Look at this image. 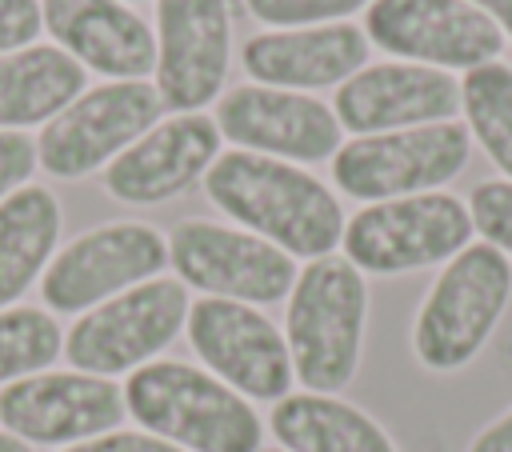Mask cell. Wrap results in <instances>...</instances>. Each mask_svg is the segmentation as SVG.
I'll list each match as a JSON object with an SVG mask.
<instances>
[{"label":"cell","instance_id":"1","mask_svg":"<svg viewBox=\"0 0 512 452\" xmlns=\"http://www.w3.org/2000/svg\"><path fill=\"white\" fill-rule=\"evenodd\" d=\"M200 184L212 208L292 260L332 256L344 236V208L336 192L300 164L228 148L212 160Z\"/></svg>","mask_w":512,"mask_h":452},{"label":"cell","instance_id":"2","mask_svg":"<svg viewBox=\"0 0 512 452\" xmlns=\"http://www.w3.org/2000/svg\"><path fill=\"white\" fill-rule=\"evenodd\" d=\"M124 408L144 432L184 452H260L264 448V424L252 400L232 392L208 368H196L184 360H152L128 372Z\"/></svg>","mask_w":512,"mask_h":452},{"label":"cell","instance_id":"3","mask_svg":"<svg viewBox=\"0 0 512 452\" xmlns=\"http://www.w3.org/2000/svg\"><path fill=\"white\" fill-rule=\"evenodd\" d=\"M364 324L368 284L360 268H352L344 256H320L296 272V284L288 292L284 340L292 376L304 384V392L336 396L352 384L360 368Z\"/></svg>","mask_w":512,"mask_h":452},{"label":"cell","instance_id":"4","mask_svg":"<svg viewBox=\"0 0 512 452\" xmlns=\"http://www.w3.org/2000/svg\"><path fill=\"white\" fill-rule=\"evenodd\" d=\"M512 300V260L492 244H468L456 252L412 320V352L428 372H456L496 332Z\"/></svg>","mask_w":512,"mask_h":452},{"label":"cell","instance_id":"5","mask_svg":"<svg viewBox=\"0 0 512 452\" xmlns=\"http://www.w3.org/2000/svg\"><path fill=\"white\" fill-rule=\"evenodd\" d=\"M188 288L176 276L144 280L72 320L64 332V360L76 372L92 376H128L152 360L184 332L188 320Z\"/></svg>","mask_w":512,"mask_h":452},{"label":"cell","instance_id":"6","mask_svg":"<svg viewBox=\"0 0 512 452\" xmlns=\"http://www.w3.org/2000/svg\"><path fill=\"white\" fill-rule=\"evenodd\" d=\"M472 244L468 204L452 192H420L400 200L364 204L344 220V260L372 276H400L432 264H448Z\"/></svg>","mask_w":512,"mask_h":452},{"label":"cell","instance_id":"7","mask_svg":"<svg viewBox=\"0 0 512 452\" xmlns=\"http://www.w3.org/2000/svg\"><path fill=\"white\" fill-rule=\"evenodd\" d=\"M168 236L144 220H108L72 236L48 260L40 276V300L48 312L80 316L144 280L164 276Z\"/></svg>","mask_w":512,"mask_h":452},{"label":"cell","instance_id":"8","mask_svg":"<svg viewBox=\"0 0 512 452\" xmlns=\"http://www.w3.org/2000/svg\"><path fill=\"white\" fill-rule=\"evenodd\" d=\"M160 112L164 104L152 80H108L84 88L36 132V168L56 180H84L104 172L160 120Z\"/></svg>","mask_w":512,"mask_h":452},{"label":"cell","instance_id":"9","mask_svg":"<svg viewBox=\"0 0 512 452\" xmlns=\"http://www.w3.org/2000/svg\"><path fill=\"white\" fill-rule=\"evenodd\" d=\"M472 136L464 124H420L400 132H376L344 140L332 156V180L352 200H400L436 192L468 164Z\"/></svg>","mask_w":512,"mask_h":452},{"label":"cell","instance_id":"10","mask_svg":"<svg viewBox=\"0 0 512 452\" xmlns=\"http://www.w3.org/2000/svg\"><path fill=\"white\" fill-rule=\"evenodd\" d=\"M168 264L184 288L216 300H240L252 308L288 300L296 284V260L276 244L216 220H180L168 232Z\"/></svg>","mask_w":512,"mask_h":452},{"label":"cell","instance_id":"11","mask_svg":"<svg viewBox=\"0 0 512 452\" xmlns=\"http://www.w3.org/2000/svg\"><path fill=\"white\" fill-rule=\"evenodd\" d=\"M184 336L200 364L244 400H284L292 392V356L284 332L252 304L200 296L188 308Z\"/></svg>","mask_w":512,"mask_h":452},{"label":"cell","instance_id":"12","mask_svg":"<svg viewBox=\"0 0 512 452\" xmlns=\"http://www.w3.org/2000/svg\"><path fill=\"white\" fill-rule=\"evenodd\" d=\"M124 416V384L76 368H44L0 388V428L32 448H68L116 432Z\"/></svg>","mask_w":512,"mask_h":452},{"label":"cell","instance_id":"13","mask_svg":"<svg viewBox=\"0 0 512 452\" xmlns=\"http://www.w3.org/2000/svg\"><path fill=\"white\" fill-rule=\"evenodd\" d=\"M368 44L404 64L480 68L500 60L504 32L468 0H372L364 12Z\"/></svg>","mask_w":512,"mask_h":452},{"label":"cell","instance_id":"14","mask_svg":"<svg viewBox=\"0 0 512 452\" xmlns=\"http://www.w3.org/2000/svg\"><path fill=\"white\" fill-rule=\"evenodd\" d=\"M216 128L228 144L288 160V164H316L332 160L340 140V120L332 104L308 96V92H288V88H268V84H236L224 88L216 100Z\"/></svg>","mask_w":512,"mask_h":452},{"label":"cell","instance_id":"15","mask_svg":"<svg viewBox=\"0 0 512 452\" xmlns=\"http://www.w3.org/2000/svg\"><path fill=\"white\" fill-rule=\"evenodd\" d=\"M156 68L152 84L164 108L200 112L220 100L232 64L228 0H156Z\"/></svg>","mask_w":512,"mask_h":452},{"label":"cell","instance_id":"16","mask_svg":"<svg viewBox=\"0 0 512 452\" xmlns=\"http://www.w3.org/2000/svg\"><path fill=\"white\" fill-rule=\"evenodd\" d=\"M220 140L224 136L208 112L164 116L100 172V184L112 200L136 208L176 200L196 180H204V172L220 156Z\"/></svg>","mask_w":512,"mask_h":452},{"label":"cell","instance_id":"17","mask_svg":"<svg viewBox=\"0 0 512 452\" xmlns=\"http://www.w3.org/2000/svg\"><path fill=\"white\" fill-rule=\"evenodd\" d=\"M332 112L340 128H348L352 136L444 124L460 112V84L456 76L424 64H404V60L364 64L356 76H348L336 88Z\"/></svg>","mask_w":512,"mask_h":452},{"label":"cell","instance_id":"18","mask_svg":"<svg viewBox=\"0 0 512 452\" xmlns=\"http://www.w3.org/2000/svg\"><path fill=\"white\" fill-rule=\"evenodd\" d=\"M368 48L372 44L364 28L348 20L316 28H264L244 40L240 68L244 76H252V84L316 92L340 88L348 76H356L368 64Z\"/></svg>","mask_w":512,"mask_h":452},{"label":"cell","instance_id":"19","mask_svg":"<svg viewBox=\"0 0 512 452\" xmlns=\"http://www.w3.org/2000/svg\"><path fill=\"white\" fill-rule=\"evenodd\" d=\"M44 32L84 72L144 80L156 68V32L124 0H40Z\"/></svg>","mask_w":512,"mask_h":452},{"label":"cell","instance_id":"20","mask_svg":"<svg viewBox=\"0 0 512 452\" xmlns=\"http://www.w3.org/2000/svg\"><path fill=\"white\" fill-rule=\"evenodd\" d=\"M88 84V72L56 44H28L0 56V132H24L60 116Z\"/></svg>","mask_w":512,"mask_h":452},{"label":"cell","instance_id":"21","mask_svg":"<svg viewBox=\"0 0 512 452\" xmlns=\"http://www.w3.org/2000/svg\"><path fill=\"white\" fill-rule=\"evenodd\" d=\"M284 452H396L392 436L356 404L320 392H288L268 412Z\"/></svg>","mask_w":512,"mask_h":452},{"label":"cell","instance_id":"22","mask_svg":"<svg viewBox=\"0 0 512 452\" xmlns=\"http://www.w3.org/2000/svg\"><path fill=\"white\" fill-rule=\"evenodd\" d=\"M60 228L64 212L48 184H24L0 200V308H12L40 284L60 248Z\"/></svg>","mask_w":512,"mask_h":452},{"label":"cell","instance_id":"23","mask_svg":"<svg viewBox=\"0 0 512 452\" xmlns=\"http://www.w3.org/2000/svg\"><path fill=\"white\" fill-rule=\"evenodd\" d=\"M460 108L468 136H476L488 160L512 180V64L492 60L472 68L460 84Z\"/></svg>","mask_w":512,"mask_h":452},{"label":"cell","instance_id":"24","mask_svg":"<svg viewBox=\"0 0 512 452\" xmlns=\"http://www.w3.org/2000/svg\"><path fill=\"white\" fill-rule=\"evenodd\" d=\"M64 352V332L48 308H0V384L44 372Z\"/></svg>","mask_w":512,"mask_h":452},{"label":"cell","instance_id":"25","mask_svg":"<svg viewBox=\"0 0 512 452\" xmlns=\"http://www.w3.org/2000/svg\"><path fill=\"white\" fill-rule=\"evenodd\" d=\"M372 0H244V12L264 28H316L340 24Z\"/></svg>","mask_w":512,"mask_h":452},{"label":"cell","instance_id":"26","mask_svg":"<svg viewBox=\"0 0 512 452\" xmlns=\"http://www.w3.org/2000/svg\"><path fill=\"white\" fill-rule=\"evenodd\" d=\"M472 232L484 236L496 252L512 256V180H484L468 196Z\"/></svg>","mask_w":512,"mask_h":452},{"label":"cell","instance_id":"27","mask_svg":"<svg viewBox=\"0 0 512 452\" xmlns=\"http://www.w3.org/2000/svg\"><path fill=\"white\" fill-rule=\"evenodd\" d=\"M32 168H36V140L28 132H0V200L32 184Z\"/></svg>","mask_w":512,"mask_h":452},{"label":"cell","instance_id":"28","mask_svg":"<svg viewBox=\"0 0 512 452\" xmlns=\"http://www.w3.org/2000/svg\"><path fill=\"white\" fill-rule=\"evenodd\" d=\"M44 32L40 0H0V56L36 44Z\"/></svg>","mask_w":512,"mask_h":452},{"label":"cell","instance_id":"29","mask_svg":"<svg viewBox=\"0 0 512 452\" xmlns=\"http://www.w3.org/2000/svg\"><path fill=\"white\" fill-rule=\"evenodd\" d=\"M60 452H184L144 428H116V432H104V436H92V440H80V444H68Z\"/></svg>","mask_w":512,"mask_h":452},{"label":"cell","instance_id":"30","mask_svg":"<svg viewBox=\"0 0 512 452\" xmlns=\"http://www.w3.org/2000/svg\"><path fill=\"white\" fill-rule=\"evenodd\" d=\"M468 452H512V408H508L500 420H492V424L472 440Z\"/></svg>","mask_w":512,"mask_h":452},{"label":"cell","instance_id":"31","mask_svg":"<svg viewBox=\"0 0 512 452\" xmlns=\"http://www.w3.org/2000/svg\"><path fill=\"white\" fill-rule=\"evenodd\" d=\"M468 4H476L500 32H508L512 36V0H468Z\"/></svg>","mask_w":512,"mask_h":452},{"label":"cell","instance_id":"32","mask_svg":"<svg viewBox=\"0 0 512 452\" xmlns=\"http://www.w3.org/2000/svg\"><path fill=\"white\" fill-rule=\"evenodd\" d=\"M0 452H32V444H24V440H16L12 432L0 428Z\"/></svg>","mask_w":512,"mask_h":452},{"label":"cell","instance_id":"33","mask_svg":"<svg viewBox=\"0 0 512 452\" xmlns=\"http://www.w3.org/2000/svg\"><path fill=\"white\" fill-rule=\"evenodd\" d=\"M124 4H132V8H136V4H144V0H124Z\"/></svg>","mask_w":512,"mask_h":452},{"label":"cell","instance_id":"34","mask_svg":"<svg viewBox=\"0 0 512 452\" xmlns=\"http://www.w3.org/2000/svg\"><path fill=\"white\" fill-rule=\"evenodd\" d=\"M260 452H284V448H260Z\"/></svg>","mask_w":512,"mask_h":452}]
</instances>
